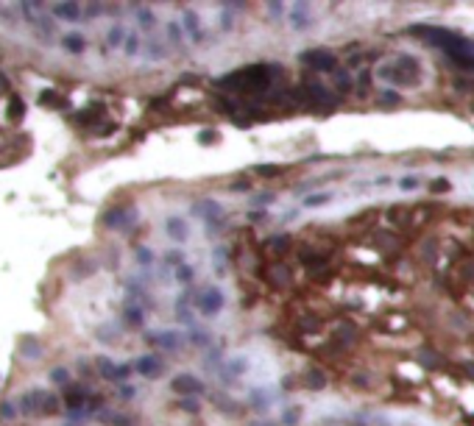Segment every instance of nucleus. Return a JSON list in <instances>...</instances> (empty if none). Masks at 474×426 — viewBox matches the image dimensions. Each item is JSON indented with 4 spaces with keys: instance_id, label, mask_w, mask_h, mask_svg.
<instances>
[{
    "instance_id": "f257e3e1",
    "label": "nucleus",
    "mask_w": 474,
    "mask_h": 426,
    "mask_svg": "<svg viewBox=\"0 0 474 426\" xmlns=\"http://www.w3.org/2000/svg\"><path fill=\"white\" fill-rule=\"evenodd\" d=\"M20 410L26 415H37V418H45V415L59 412V398L45 390H31L20 398Z\"/></svg>"
},
{
    "instance_id": "f03ea898",
    "label": "nucleus",
    "mask_w": 474,
    "mask_h": 426,
    "mask_svg": "<svg viewBox=\"0 0 474 426\" xmlns=\"http://www.w3.org/2000/svg\"><path fill=\"white\" fill-rule=\"evenodd\" d=\"M170 388H173L179 396H184V398H193V396H201L204 390H207V384H204L198 376H193V374H179L173 382H170Z\"/></svg>"
},
{
    "instance_id": "7ed1b4c3",
    "label": "nucleus",
    "mask_w": 474,
    "mask_h": 426,
    "mask_svg": "<svg viewBox=\"0 0 474 426\" xmlns=\"http://www.w3.org/2000/svg\"><path fill=\"white\" fill-rule=\"evenodd\" d=\"M287 22H290L293 31H307V28L312 26V8L310 3H304V0H299V3H293L290 12H287Z\"/></svg>"
},
{
    "instance_id": "20e7f679",
    "label": "nucleus",
    "mask_w": 474,
    "mask_h": 426,
    "mask_svg": "<svg viewBox=\"0 0 474 426\" xmlns=\"http://www.w3.org/2000/svg\"><path fill=\"white\" fill-rule=\"evenodd\" d=\"M198 310L207 318L218 315V312L223 310V292L218 290V287H204L201 296H198Z\"/></svg>"
},
{
    "instance_id": "39448f33",
    "label": "nucleus",
    "mask_w": 474,
    "mask_h": 426,
    "mask_svg": "<svg viewBox=\"0 0 474 426\" xmlns=\"http://www.w3.org/2000/svg\"><path fill=\"white\" fill-rule=\"evenodd\" d=\"M98 374L106 382H126L131 376V365H115L109 356H101L98 360Z\"/></svg>"
},
{
    "instance_id": "423d86ee",
    "label": "nucleus",
    "mask_w": 474,
    "mask_h": 426,
    "mask_svg": "<svg viewBox=\"0 0 474 426\" xmlns=\"http://www.w3.org/2000/svg\"><path fill=\"white\" fill-rule=\"evenodd\" d=\"M182 28L187 31V36L193 39V45H204L207 42V31H204V26H201V17L195 12H184L182 14Z\"/></svg>"
},
{
    "instance_id": "0eeeda50",
    "label": "nucleus",
    "mask_w": 474,
    "mask_h": 426,
    "mask_svg": "<svg viewBox=\"0 0 474 426\" xmlns=\"http://www.w3.org/2000/svg\"><path fill=\"white\" fill-rule=\"evenodd\" d=\"M134 220V209L131 206H115L104 214V226L106 228H129Z\"/></svg>"
},
{
    "instance_id": "6e6552de",
    "label": "nucleus",
    "mask_w": 474,
    "mask_h": 426,
    "mask_svg": "<svg viewBox=\"0 0 474 426\" xmlns=\"http://www.w3.org/2000/svg\"><path fill=\"white\" fill-rule=\"evenodd\" d=\"M51 12H53V17L62 20V22H81V20H84V6H81V3H70V0L56 3Z\"/></svg>"
},
{
    "instance_id": "1a4fd4ad",
    "label": "nucleus",
    "mask_w": 474,
    "mask_h": 426,
    "mask_svg": "<svg viewBox=\"0 0 474 426\" xmlns=\"http://www.w3.org/2000/svg\"><path fill=\"white\" fill-rule=\"evenodd\" d=\"M148 342L151 346H159V348H165V351H173V348L182 346V334H179V332H170V329L154 332V334H148Z\"/></svg>"
},
{
    "instance_id": "9d476101",
    "label": "nucleus",
    "mask_w": 474,
    "mask_h": 426,
    "mask_svg": "<svg viewBox=\"0 0 474 426\" xmlns=\"http://www.w3.org/2000/svg\"><path fill=\"white\" fill-rule=\"evenodd\" d=\"M134 370H137L140 376H145V379H156V376H159V370H162V362H159V356L145 354V356H140V360L134 362Z\"/></svg>"
},
{
    "instance_id": "9b49d317",
    "label": "nucleus",
    "mask_w": 474,
    "mask_h": 426,
    "mask_svg": "<svg viewBox=\"0 0 474 426\" xmlns=\"http://www.w3.org/2000/svg\"><path fill=\"white\" fill-rule=\"evenodd\" d=\"M165 232H168V237L173 240V242H184L187 234H190V228H187V223H184L182 218H168L165 220Z\"/></svg>"
},
{
    "instance_id": "f8f14e48",
    "label": "nucleus",
    "mask_w": 474,
    "mask_h": 426,
    "mask_svg": "<svg viewBox=\"0 0 474 426\" xmlns=\"http://www.w3.org/2000/svg\"><path fill=\"white\" fill-rule=\"evenodd\" d=\"M31 26H34V31H37L42 39H51V36H53V20L45 14V8H42V12H37V17L31 20Z\"/></svg>"
},
{
    "instance_id": "ddd939ff",
    "label": "nucleus",
    "mask_w": 474,
    "mask_h": 426,
    "mask_svg": "<svg viewBox=\"0 0 474 426\" xmlns=\"http://www.w3.org/2000/svg\"><path fill=\"white\" fill-rule=\"evenodd\" d=\"M307 62H312V67H318V70H332V64H335V56L326 50H315V53H307Z\"/></svg>"
},
{
    "instance_id": "4468645a",
    "label": "nucleus",
    "mask_w": 474,
    "mask_h": 426,
    "mask_svg": "<svg viewBox=\"0 0 474 426\" xmlns=\"http://www.w3.org/2000/svg\"><path fill=\"white\" fill-rule=\"evenodd\" d=\"M62 48H65L67 53H84L87 50V39L81 36V34H67V36L62 39Z\"/></svg>"
},
{
    "instance_id": "2eb2a0df",
    "label": "nucleus",
    "mask_w": 474,
    "mask_h": 426,
    "mask_svg": "<svg viewBox=\"0 0 474 426\" xmlns=\"http://www.w3.org/2000/svg\"><path fill=\"white\" fill-rule=\"evenodd\" d=\"M134 12H137V22H140V28L151 31V28L156 26V14L151 12L148 6H134Z\"/></svg>"
},
{
    "instance_id": "dca6fc26",
    "label": "nucleus",
    "mask_w": 474,
    "mask_h": 426,
    "mask_svg": "<svg viewBox=\"0 0 474 426\" xmlns=\"http://www.w3.org/2000/svg\"><path fill=\"white\" fill-rule=\"evenodd\" d=\"M23 117H26V104H23V98H9V120H12V123H20V120H23Z\"/></svg>"
},
{
    "instance_id": "f3484780",
    "label": "nucleus",
    "mask_w": 474,
    "mask_h": 426,
    "mask_svg": "<svg viewBox=\"0 0 474 426\" xmlns=\"http://www.w3.org/2000/svg\"><path fill=\"white\" fill-rule=\"evenodd\" d=\"M123 318L131 323V326H140V323L145 320V312H143V306H140V304H126Z\"/></svg>"
},
{
    "instance_id": "a211bd4d",
    "label": "nucleus",
    "mask_w": 474,
    "mask_h": 426,
    "mask_svg": "<svg viewBox=\"0 0 474 426\" xmlns=\"http://www.w3.org/2000/svg\"><path fill=\"white\" fill-rule=\"evenodd\" d=\"M140 48H143V39H140V34H137V31H129V34H126V42H123V53H126V56H137V53H140Z\"/></svg>"
},
{
    "instance_id": "6ab92c4d",
    "label": "nucleus",
    "mask_w": 474,
    "mask_h": 426,
    "mask_svg": "<svg viewBox=\"0 0 474 426\" xmlns=\"http://www.w3.org/2000/svg\"><path fill=\"white\" fill-rule=\"evenodd\" d=\"M145 53H148V58H151V62H159V58H165V56H168L165 45H159L156 39H148V42H145Z\"/></svg>"
},
{
    "instance_id": "aec40b11",
    "label": "nucleus",
    "mask_w": 474,
    "mask_h": 426,
    "mask_svg": "<svg viewBox=\"0 0 474 426\" xmlns=\"http://www.w3.org/2000/svg\"><path fill=\"white\" fill-rule=\"evenodd\" d=\"M104 114V112H101V106H90V109L87 112H81V114L76 117V123H81V126H90V123H95L98 117Z\"/></svg>"
},
{
    "instance_id": "412c9836",
    "label": "nucleus",
    "mask_w": 474,
    "mask_h": 426,
    "mask_svg": "<svg viewBox=\"0 0 474 426\" xmlns=\"http://www.w3.org/2000/svg\"><path fill=\"white\" fill-rule=\"evenodd\" d=\"M168 39H170V45L182 48V39H184V34H182V26H179L176 20H170V22H168Z\"/></svg>"
},
{
    "instance_id": "4be33fe9",
    "label": "nucleus",
    "mask_w": 474,
    "mask_h": 426,
    "mask_svg": "<svg viewBox=\"0 0 474 426\" xmlns=\"http://www.w3.org/2000/svg\"><path fill=\"white\" fill-rule=\"evenodd\" d=\"M106 42H109V48H123V42H126V31L120 26H115L109 34H106Z\"/></svg>"
},
{
    "instance_id": "5701e85b",
    "label": "nucleus",
    "mask_w": 474,
    "mask_h": 426,
    "mask_svg": "<svg viewBox=\"0 0 474 426\" xmlns=\"http://www.w3.org/2000/svg\"><path fill=\"white\" fill-rule=\"evenodd\" d=\"M39 351H42V348H39V342H34V340H23V354H26L28 360H39V356H42Z\"/></svg>"
},
{
    "instance_id": "b1692460",
    "label": "nucleus",
    "mask_w": 474,
    "mask_h": 426,
    "mask_svg": "<svg viewBox=\"0 0 474 426\" xmlns=\"http://www.w3.org/2000/svg\"><path fill=\"white\" fill-rule=\"evenodd\" d=\"M329 198H332L329 192H315L310 198H304V206H324V204H329Z\"/></svg>"
},
{
    "instance_id": "393cba45",
    "label": "nucleus",
    "mask_w": 474,
    "mask_h": 426,
    "mask_svg": "<svg viewBox=\"0 0 474 426\" xmlns=\"http://www.w3.org/2000/svg\"><path fill=\"white\" fill-rule=\"evenodd\" d=\"M193 276H195V270L190 265H179V268H176V278H179V282L190 284V282H193Z\"/></svg>"
},
{
    "instance_id": "a878e982",
    "label": "nucleus",
    "mask_w": 474,
    "mask_h": 426,
    "mask_svg": "<svg viewBox=\"0 0 474 426\" xmlns=\"http://www.w3.org/2000/svg\"><path fill=\"white\" fill-rule=\"evenodd\" d=\"M51 379L56 382V384H65V388H67L70 376H67V370H65V368H56V370H51Z\"/></svg>"
},
{
    "instance_id": "bb28decb",
    "label": "nucleus",
    "mask_w": 474,
    "mask_h": 426,
    "mask_svg": "<svg viewBox=\"0 0 474 426\" xmlns=\"http://www.w3.org/2000/svg\"><path fill=\"white\" fill-rule=\"evenodd\" d=\"M137 259H140V265L148 268L151 262H154V254L148 251V248H137Z\"/></svg>"
},
{
    "instance_id": "cd10ccee",
    "label": "nucleus",
    "mask_w": 474,
    "mask_h": 426,
    "mask_svg": "<svg viewBox=\"0 0 474 426\" xmlns=\"http://www.w3.org/2000/svg\"><path fill=\"white\" fill-rule=\"evenodd\" d=\"M268 14H273L276 22H279V17L285 14V3H268Z\"/></svg>"
},
{
    "instance_id": "c85d7f7f",
    "label": "nucleus",
    "mask_w": 474,
    "mask_h": 426,
    "mask_svg": "<svg viewBox=\"0 0 474 426\" xmlns=\"http://www.w3.org/2000/svg\"><path fill=\"white\" fill-rule=\"evenodd\" d=\"M39 100H42V104H59L62 98H59V92H51V90H45V92H42V95H39Z\"/></svg>"
},
{
    "instance_id": "c756f323",
    "label": "nucleus",
    "mask_w": 474,
    "mask_h": 426,
    "mask_svg": "<svg viewBox=\"0 0 474 426\" xmlns=\"http://www.w3.org/2000/svg\"><path fill=\"white\" fill-rule=\"evenodd\" d=\"M0 415H3V418H6V420H12L14 415H17V410H14V404H12V401H6V404L0 407Z\"/></svg>"
},
{
    "instance_id": "7c9ffc66",
    "label": "nucleus",
    "mask_w": 474,
    "mask_h": 426,
    "mask_svg": "<svg viewBox=\"0 0 474 426\" xmlns=\"http://www.w3.org/2000/svg\"><path fill=\"white\" fill-rule=\"evenodd\" d=\"M101 12H104V6H98V3H87V6H84V14H87V17H98Z\"/></svg>"
},
{
    "instance_id": "2f4dec72",
    "label": "nucleus",
    "mask_w": 474,
    "mask_h": 426,
    "mask_svg": "<svg viewBox=\"0 0 474 426\" xmlns=\"http://www.w3.org/2000/svg\"><path fill=\"white\" fill-rule=\"evenodd\" d=\"M399 187H402V190H416V187H418V178L407 176V178H402V181H399Z\"/></svg>"
},
{
    "instance_id": "473e14b6",
    "label": "nucleus",
    "mask_w": 474,
    "mask_h": 426,
    "mask_svg": "<svg viewBox=\"0 0 474 426\" xmlns=\"http://www.w3.org/2000/svg\"><path fill=\"white\" fill-rule=\"evenodd\" d=\"M193 342H195V346H209V334H201V332H195V334H193Z\"/></svg>"
},
{
    "instance_id": "72a5a7b5",
    "label": "nucleus",
    "mask_w": 474,
    "mask_h": 426,
    "mask_svg": "<svg viewBox=\"0 0 474 426\" xmlns=\"http://www.w3.org/2000/svg\"><path fill=\"white\" fill-rule=\"evenodd\" d=\"M299 415H301L299 410H293V412H287V415H285V424H287V426H290V424L296 426V424H299Z\"/></svg>"
},
{
    "instance_id": "f704fd0d",
    "label": "nucleus",
    "mask_w": 474,
    "mask_h": 426,
    "mask_svg": "<svg viewBox=\"0 0 474 426\" xmlns=\"http://www.w3.org/2000/svg\"><path fill=\"white\" fill-rule=\"evenodd\" d=\"M232 26H234V22H232V14L223 12V14H221V28H223V31H229Z\"/></svg>"
},
{
    "instance_id": "c9c22d12",
    "label": "nucleus",
    "mask_w": 474,
    "mask_h": 426,
    "mask_svg": "<svg viewBox=\"0 0 474 426\" xmlns=\"http://www.w3.org/2000/svg\"><path fill=\"white\" fill-rule=\"evenodd\" d=\"M382 100H385V104H399V95H393V92H385Z\"/></svg>"
},
{
    "instance_id": "e433bc0d",
    "label": "nucleus",
    "mask_w": 474,
    "mask_h": 426,
    "mask_svg": "<svg viewBox=\"0 0 474 426\" xmlns=\"http://www.w3.org/2000/svg\"><path fill=\"white\" fill-rule=\"evenodd\" d=\"M182 407L190 410V412H195V410H198V404H195V401H182Z\"/></svg>"
}]
</instances>
